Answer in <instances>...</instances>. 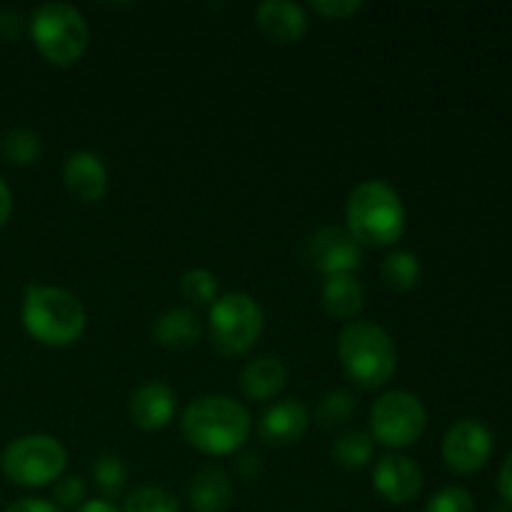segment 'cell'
<instances>
[{"label": "cell", "instance_id": "10", "mask_svg": "<svg viewBox=\"0 0 512 512\" xmlns=\"http://www.w3.org/2000/svg\"><path fill=\"white\" fill-rule=\"evenodd\" d=\"M493 448L495 440L488 425L475 418H463L448 428L440 453L453 473L473 475L488 465Z\"/></svg>", "mask_w": 512, "mask_h": 512}, {"label": "cell", "instance_id": "19", "mask_svg": "<svg viewBox=\"0 0 512 512\" xmlns=\"http://www.w3.org/2000/svg\"><path fill=\"white\" fill-rule=\"evenodd\" d=\"M188 503L193 512H225L233 503V485L225 470L208 465L200 470L188 488Z\"/></svg>", "mask_w": 512, "mask_h": 512}, {"label": "cell", "instance_id": "31", "mask_svg": "<svg viewBox=\"0 0 512 512\" xmlns=\"http://www.w3.org/2000/svg\"><path fill=\"white\" fill-rule=\"evenodd\" d=\"M235 470H238L240 478L253 483V480H260V475H263V458L255 453L240 455L238 463H235Z\"/></svg>", "mask_w": 512, "mask_h": 512}, {"label": "cell", "instance_id": "32", "mask_svg": "<svg viewBox=\"0 0 512 512\" xmlns=\"http://www.w3.org/2000/svg\"><path fill=\"white\" fill-rule=\"evenodd\" d=\"M5 512H65V510H60L53 500L20 498V500H15L13 505H8V510Z\"/></svg>", "mask_w": 512, "mask_h": 512}, {"label": "cell", "instance_id": "26", "mask_svg": "<svg viewBox=\"0 0 512 512\" xmlns=\"http://www.w3.org/2000/svg\"><path fill=\"white\" fill-rule=\"evenodd\" d=\"M93 483L105 500H115L128 485V468L118 455H100L93 465Z\"/></svg>", "mask_w": 512, "mask_h": 512}, {"label": "cell", "instance_id": "15", "mask_svg": "<svg viewBox=\"0 0 512 512\" xmlns=\"http://www.w3.org/2000/svg\"><path fill=\"white\" fill-rule=\"evenodd\" d=\"M63 185L80 203H100L108 193V168L93 150H75L63 165Z\"/></svg>", "mask_w": 512, "mask_h": 512}, {"label": "cell", "instance_id": "8", "mask_svg": "<svg viewBox=\"0 0 512 512\" xmlns=\"http://www.w3.org/2000/svg\"><path fill=\"white\" fill-rule=\"evenodd\" d=\"M370 430L375 445L390 450L413 448L428 428V410L410 390H388L370 405Z\"/></svg>", "mask_w": 512, "mask_h": 512}, {"label": "cell", "instance_id": "18", "mask_svg": "<svg viewBox=\"0 0 512 512\" xmlns=\"http://www.w3.org/2000/svg\"><path fill=\"white\" fill-rule=\"evenodd\" d=\"M203 338V323L190 308H170L155 320L153 340L165 350H188Z\"/></svg>", "mask_w": 512, "mask_h": 512}, {"label": "cell", "instance_id": "11", "mask_svg": "<svg viewBox=\"0 0 512 512\" xmlns=\"http://www.w3.org/2000/svg\"><path fill=\"white\" fill-rule=\"evenodd\" d=\"M423 468L410 455L390 453L373 468V488L385 503L408 505L423 493Z\"/></svg>", "mask_w": 512, "mask_h": 512}, {"label": "cell", "instance_id": "29", "mask_svg": "<svg viewBox=\"0 0 512 512\" xmlns=\"http://www.w3.org/2000/svg\"><path fill=\"white\" fill-rule=\"evenodd\" d=\"M310 10L325 20H348L363 10L360 0H313Z\"/></svg>", "mask_w": 512, "mask_h": 512}, {"label": "cell", "instance_id": "7", "mask_svg": "<svg viewBox=\"0 0 512 512\" xmlns=\"http://www.w3.org/2000/svg\"><path fill=\"white\" fill-rule=\"evenodd\" d=\"M3 475L20 488H45L63 478L68 450L55 435L28 433L15 438L0 458Z\"/></svg>", "mask_w": 512, "mask_h": 512}, {"label": "cell", "instance_id": "24", "mask_svg": "<svg viewBox=\"0 0 512 512\" xmlns=\"http://www.w3.org/2000/svg\"><path fill=\"white\" fill-rule=\"evenodd\" d=\"M355 410H358V403H355V395L350 390H330L320 398L318 408H315V423L323 425V428H340V425L350 423Z\"/></svg>", "mask_w": 512, "mask_h": 512}, {"label": "cell", "instance_id": "36", "mask_svg": "<svg viewBox=\"0 0 512 512\" xmlns=\"http://www.w3.org/2000/svg\"><path fill=\"white\" fill-rule=\"evenodd\" d=\"M490 512H512V505H508V503H503V500H500V503H498V505H495V508H493V510H490Z\"/></svg>", "mask_w": 512, "mask_h": 512}, {"label": "cell", "instance_id": "3", "mask_svg": "<svg viewBox=\"0 0 512 512\" xmlns=\"http://www.w3.org/2000/svg\"><path fill=\"white\" fill-rule=\"evenodd\" d=\"M20 323L35 343L45 348H70L83 338L88 313L70 290L33 283L23 293Z\"/></svg>", "mask_w": 512, "mask_h": 512}, {"label": "cell", "instance_id": "9", "mask_svg": "<svg viewBox=\"0 0 512 512\" xmlns=\"http://www.w3.org/2000/svg\"><path fill=\"white\" fill-rule=\"evenodd\" d=\"M303 255L310 268L330 278V275L358 273L363 268L365 248L340 225H325L310 235Z\"/></svg>", "mask_w": 512, "mask_h": 512}, {"label": "cell", "instance_id": "28", "mask_svg": "<svg viewBox=\"0 0 512 512\" xmlns=\"http://www.w3.org/2000/svg\"><path fill=\"white\" fill-rule=\"evenodd\" d=\"M423 512H475V500L465 488L450 485V488L438 490V493L428 500Z\"/></svg>", "mask_w": 512, "mask_h": 512}, {"label": "cell", "instance_id": "33", "mask_svg": "<svg viewBox=\"0 0 512 512\" xmlns=\"http://www.w3.org/2000/svg\"><path fill=\"white\" fill-rule=\"evenodd\" d=\"M498 493H500V498H503V503L512 505V453L505 458V463L500 465Z\"/></svg>", "mask_w": 512, "mask_h": 512}, {"label": "cell", "instance_id": "25", "mask_svg": "<svg viewBox=\"0 0 512 512\" xmlns=\"http://www.w3.org/2000/svg\"><path fill=\"white\" fill-rule=\"evenodd\" d=\"M120 512H180V503L160 485H140L123 500Z\"/></svg>", "mask_w": 512, "mask_h": 512}, {"label": "cell", "instance_id": "27", "mask_svg": "<svg viewBox=\"0 0 512 512\" xmlns=\"http://www.w3.org/2000/svg\"><path fill=\"white\" fill-rule=\"evenodd\" d=\"M88 500V483L80 475H63L53 483V503L60 510H78Z\"/></svg>", "mask_w": 512, "mask_h": 512}, {"label": "cell", "instance_id": "13", "mask_svg": "<svg viewBox=\"0 0 512 512\" xmlns=\"http://www.w3.org/2000/svg\"><path fill=\"white\" fill-rule=\"evenodd\" d=\"M310 428L308 405L298 398H285L270 405L258 420V435L265 445L273 448H288L300 443Z\"/></svg>", "mask_w": 512, "mask_h": 512}, {"label": "cell", "instance_id": "34", "mask_svg": "<svg viewBox=\"0 0 512 512\" xmlns=\"http://www.w3.org/2000/svg\"><path fill=\"white\" fill-rule=\"evenodd\" d=\"M10 215H13V190H10V185L0 178V228L8 225Z\"/></svg>", "mask_w": 512, "mask_h": 512}, {"label": "cell", "instance_id": "16", "mask_svg": "<svg viewBox=\"0 0 512 512\" xmlns=\"http://www.w3.org/2000/svg\"><path fill=\"white\" fill-rule=\"evenodd\" d=\"M288 385V365L275 355H260L245 363L240 370V390L248 400L255 403H268L278 398Z\"/></svg>", "mask_w": 512, "mask_h": 512}, {"label": "cell", "instance_id": "23", "mask_svg": "<svg viewBox=\"0 0 512 512\" xmlns=\"http://www.w3.org/2000/svg\"><path fill=\"white\" fill-rule=\"evenodd\" d=\"M180 295L185 298V303L195 305V308H203V305H213L220 298V285L215 273L205 268H190L180 275Z\"/></svg>", "mask_w": 512, "mask_h": 512}, {"label": "cell", "instance_id": "5", "mask_svg": "<svg viewBox=\"0 0 512 512\" xmlns=\"http://www.w3.org/2000/svg\"><path fill=\"white\" fill-rule=\"evenodd\" d=\"M28 35L45 63L73 68L90 45V25L75 5L43 3L30 13Z\"/></svg>", "mask_w": 512, "mask_h": 512}, {"label": "cell", "instance_id": "21", "mask_svg": "<svg viewBox=\"0 0 512 512\" xmlns=\"http://www.w3.org/2000/svg\"><path fill=\"white\" fill-rule=\"evenodd\" d=\"M375 455V440L368 430L350 428L340 433L333 443V460L335 465L345 470H363L370 465Z\"/></svg>", "mask_w": 512, "mask_h": 512}, {"label": "cell", "instance_id": "2", "mask_svg": "<svg viewBox=\"0 0 512 512\" xmlns=\"http://www.w3.org/2000/svg\"><path fill=\"white\" fill-rule=\"evenodd\" d=\"M408 225L403 198L390 183L378 178L355 185L345 203V230L363 248H390Z\"/></svg>", "mask_w": 512, "mask_h": 512}, {"label": "cell", "instance_id": "6", "mask_svg": "<svg viewBox=\"0 0 512 512\" xmlns=\"http://www.w3.org/2000/svg\"><path fill=\"white\" fill-rule=\"evenodd\" d=\"M265 330L263 305L250 293H225L208 310V338L223 358H243Z\"/></svg>", "mask_w": 512, "mask_h": 512}, {"label": "cell", "instance_id": "20", "mask_svg": "<svg viewBox=\"0 0 512 512\" xmlns=\"http://www.w3.org/2000/svg\"><path fill=\"white\" fill-rule=\"evenodd\" d=\"M420 275H423L420 260L410 250H393L385 255L383 265H380V278H383L385 288L393 293H410L413 288H418Z\"/></svg>", "mask_w": 512, "mask_h": 512}, {"label": "cell", "instance_id": "12", "mask_svg": "<svg viewBox=\"0 0 512 512\" xmlns=\"http://www.w3.org/2000/svg\"><path fill=\"white\" fill-rule=\"evenodd\" d=\"M175 413H178V395L168 383L150 380L130 395L128 415L135 428L145 433L165 430L175 420Z\"/></svg>", "mask_w": 512, "mask_h": 512}, {"label": "cell", "instance_id": "4", "mask_svg": "<svg viewBox=\"0 0 512 512\" xmlns=\"http://www.w3.org/2000/svg\"><path fill=\"white\" fill-rule=\"evenodd\" d=\"M338 360L345 378L363 390L385 388L398 373L395 340L370 320L345 323L338 335Z\"/></svg>", "mask_w": 512, "mask_h": 512}, {"label": "cell", "instance_id": "14", "mask_svg": "<svg viewBox=\"0 0 512 512\" xmlns=\"http://www.w3.org/2000/svg\"><path fill=\"white\" fill-rule=\"evenodd\" d=\"M255 25L273 45H298L308 35V10L290 0H265L255 8Z\"/></svg>", "mask_w": 512, "mask_h": 512}, {"label": "cell", "instance_id": "35", "mask_svg": "<svg viewBox=\"0 0 512 512\" xmlns=\"http://www.w3.org/2000/svg\"><path fill=\"white\" fill-rule=\"evenodd\" d=\"M75 512H120V508L113 503V500L98 498V500H85V503Z\"/></svg>", "mask_w": 512, "mask_h": 512}, {"label": "cell", "instance_id": "30", "mask_svg": "<svg viewBox=\"0 0 512 512\" xmlns=\"http://www.w3.org/2000/svg\"><path fill=\"white\" fill-rule=\"evenodd\" d=\"M25 33H28V20H25L18 10L13 8L0 10V40H5V43H15V40L23 38Z\"/></svg>", "mask_w": 512, "mask_h": 512}, {"label": "cell", "instance_id": "22", "mask_svg": "<svg viewBox=\"0 0 512 512\" xmlns=\"http://www.w3.org/2000/svg\"><path fill=\"white\" fill-rule=\"evenodd\" d=\"M5 160L15 168H30L43 155V138L30 128H15L0 143Z\"/></svg>", "mask_w": 512, "mask_h": 512}, {"label": "cell", "instance_id": "1", "mask_svg": "<svg viewBox=\"0 0 512 512\" xmlns=\"http://www.w3.org/2000/svg\"><path fill=\"white\" fill-rule=\"evenodd\" d=\"M180 433L198 453L225 458L245 448L253 433V415L230 395H200L180 415Z\"/></svg>", "mask_w": 512, "mask_h": 512}, {"label": "cell", "instance_id": "17", "mask_svg": "<svg viewBox=\"0 0 512 512\" xmlns=\"http://www.w3.org/2000/svg\"><path fill=\"white\" fill-rule=\"evenodd\" d=\"M323 308L330 318L353 323L365 308V288L355 275H330L323 280Z\"/></svg>", "mask_w": 512, "mask_h": 512}]
</instances>
